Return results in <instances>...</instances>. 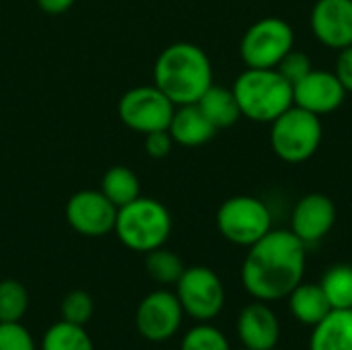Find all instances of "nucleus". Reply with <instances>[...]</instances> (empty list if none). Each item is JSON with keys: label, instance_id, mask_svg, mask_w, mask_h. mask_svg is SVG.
<instances>
[{"label": "nucleus", "instance_id": "obj_1", "mask_svg": "<svg viewBox=\"0 0 352 350\" xmlns=\"http://www.w3.org/2000/svg\"><path fill=\"white\" fill-rule=\"evenodd\" d=\"M305 274V243L285 229H270L250 245L241 266V283L258 301H280L289 297Z\"/></svg>", "mask_w": 352, "mask_h": 350}, {"label": "nucleus", "instance_id": "obj_2", "mask_svg": "<svg viewBox=\"0 0 352 350\" xmlns=\"http://www.w3.org/2000/svg\"><path fill=\"white\" fill-rule=\"evenodd\" d=\"M155 87H159L173 103L192 105L212 85V64L206 52L188 41L167 45L153 70Z\"/></svg>", "mask_w": 352, "mask_h": 350}, {"label": "nucleus", "instance_id": "obj_3", "mask_svg": "<svg viewBox=\"0 0 352 350\" xmlns=\"http://www.w3.org/2000/svg\"><path fill=\"white\" fill-rule=\"evenodd\" d=\"M241 118L272 124L293 105V85L276 68H248L233 83Z\"/></svg>", "mask_w": 352, "mask_h": 350}, {"label": "nucleus", "instance_id": "obj_4", "mask_svg": "<svg viewBox=\"0 0 352 350\" xmlns=\"http://www.w3.org/2000/svg\"><path fill=\"white\" fill-rule=\"evenodd\" d=\"M171 227V215L163 202L138 196L130 204L118 208L113 231L122 245L132 252L146 254L167 243Z\"/></svg>", "mask_w": 352, "mask_h": 350}, {"label": "nucleus", "instance_id": "obj_5", "mask_svg": "<svg viewBox=\"0 0 352 350\" xmlns=\"http://www.w3.org/2000/svg\"><path fill=\"white\" fill-rule=\"evenodd\" d=\"M322 134L324 128L320 116L291 105L272 122L270 144L276 157L285 163H303L318 153Z\"/></svg>", "mask_w": 352, "mask_h": 350}, {"label": "nucleus", "instance_id": "obj_6", "mask_svg": "<svg viewBox=\"0 0 352 350\" xmlns=\"http://www.w3.org/2000/svg\"><path fill=\"white\" fill-rule=\"evenodd\" d=\"M217 229L227 241L250 248L272 229V215L260 198L233 196L219 206Z\"/></svg>", "mask_w": 352, "mask_h": 350}, {"label": "nucleus", "instance_id": "obj_7", "mask_svg": "<svg viewBox=\"0 0 352 350\" xmlns=\"http://www.w3.org/2000/svg\"><path fill=\"white\" fill-rule=\"evenodd\" d=\"M293 45V27L280 17H266L243 33L239 54L248 68H276Z\"/></svg>", "mask_w": 352, "mask_h": 350}, {"label": "nucleus", "instance_id": "obj_8", "mask_svg": "<svg viewBox=\"0 0 352 350\" xmlns=\"http://www.w3.org/2000/svg\"><path fill=\"white\" fill-rule=\"evenodd\" d=\"M175 111V103L155 85H140L126 91L118 103L122 124L138 134L167 130Z\"/></svg>", "mask_w": 352, "mask_h": 350}, {"label": "nucleus", "instance_id": "obj_9", "mask_svg": "<svg viewBox=\"0 0 352 350\" xmlns=\"http://www.w3.org/2000/svg\"><path fill=\"white\" fill-rule=\"evenodd\" d=\"M175 295L184 314L198 322L214 320L225 307V287L219 274L206 266H190L175 283Z\"/></svg>", "mask_w": 352, "mask_h": 350}, {"label": "nucleus", "instance_id": "obj_10", "mask_svg": "<svg viewBox=\"0 0 352 350\" xmlns=\"http://www.w3.org/2000/svg\"><path fill=\"white\" fill-rule=\"evenodd\" d=\"M184 309L175 293L153 291L136 307V330L148 342H167L182 326Z\"/></svg>", "mask_w": 352, "mask_h": 350}, {"label": "nucleus", "instance_id": "obj_11", "mask_svg": "<svg viewBox=\"0 0 352 350\" xmlns=\"http://www.w3.org/2000/svg\"><path fill=\"white\" fill-rule=\"evenodd\" d=\"M118 208L101 190H80L66 202V221L82 237H103L116 227Z\"/></svg>", "mask_w": 352, "mask_h": 350}, {"label": "nucleus", "instance_id": "obj_12", "mask_svg": "<svg viewBox=\"0 0 352 350\" xmlns=\"http://www.w3.org/2000/svg\"><path fill=\"white\" fill-rule=\"evenodd\" d=\"M346 91L338 76L328 70H311L293 85V105L303 107L316 116H326L344 103Z\"/></svg>", "mask_w": 352, "mask_h": 350}, {"label": "nucleus", "instance_id": "obj_13", "mask_svg": "<svg viewBox=\"0 0 352 350\" xmlns=\"http://www.w3.org/2000/svg\"><path fill=\"white\" fill-rule=\"evenodd\" d=\"M311 31L326 47L352 45V0H318L311 8Z\"/></svg>", "mask_w": 352, "mask_h": 350}, {"label": "nucleus", "instance_id": "obj_14", "mask_svg": "<svg viewBox=\"0 0 352 350\" xmlns=\"http://www.w3.org/2000/svg\"><path fill=\"white\" fill-rule=\"evenodd\" d=\"M336 223V206L326 194L303 196L291 215V231L307 245L324 239Z\"/></svg>", "mask_w": 352, "mask_h": 350}, {"label": "nucleus", "instance_id": "obj_15", "mask_svg": "<svg viewBox=\"0 0 352 350\" xmlns=\"http://www.w3.org/2000/svg\"><path fill=\"white\" fill-rule=\"evenodd\" d=\"M237 336L250 350H270L278 344L280 324L266 301L256 299L241 309L237 318Z\"/></svg>", "mask_w": 352, "mask_h": 350}, {"label": "nucleus", "instance_id": "obj_16", "mask_svg": "<svg viewBox=\"0 0 352 350\" xmlns=\"http://www.w3.org/2000/svg\"><path fill=\"white\" fill-rule=\"evenodd\" d=\"M169 134L175 144L182 146H200L206 144L214 134L217 128L206 120L196 103L192 105H177L169 124Z\"/></svg>", "mask_w": 352, "mask_h": 350}, {"label": "nucleus", "instance_id": "obj_17", "mask_svg": "<svg viewBox=\"0 0 352 350\" xmlns=\"http://www.w3.org/2000/svg\"><path fill=\"white\" fill-rule=\"evenodd\" d=\"M309 350H352V309H332L316 324Z\"/></svg>", "mask_w": 352, "mask_h": 350}, {"label": "nucleus", "instance_id": "obj_18", "mask_svg": "<svg viewBox=\"0 0 352 350\" xmlns=\"http://www.w3.org/2000/svg\"><path fill=\"white\" fill-rule=\"evenodd\" d=\"M289 305H291L295 320L305 326L320 324L332 311V305H330L326 293L322 291V287L311 285V283L297 285L295 291L289 295Z\"/></svg>", "mask_w": 352, "mask_h": 350}, {"label": "nucleus", "instance_id": "obj_19", "mask_svg": "<svg viewBox=\"0 0 352 350\" xmlns=\"http://www.w3.org/2000/svg\"><path fill=\"white\" fill-rule=\"evenodd\" d=\"M196 105L200 107V111L206 116V120L217 130L229 128L241 118V111H239L237 99L233 95V89L217 87L214 83L206 89V93L198 99Z\"/></svg>", "mask_w": 352, "mask_h": 350}, {"label": "nucleus", "instance_id": "obj_20", "mask_svg": "<svg viewBox=\"0 0 352 350\" xmlns=\"http://www.w3.org/2000/svg\"><path fill=\"white\" fill-rule=\"evenodd\" d=\"M99 190L116 208H122L140 196V179L130 167L113 165L103 173Z\"/></svg>", "mask_w": 352, "mask_h": 350}, {"label": "nucleus", "instance_id": "obj_21", "mask_svg": "<svg viewBox=\"0 0 352 350\" xmlns=\"http://www.w3.org/2000/svg\"><path fill=\"white\" fill-rule=\"evenodd\" d=\"M41 350H95V344L85 326L60 320L43 332Z\"/></svg>", "mask_w": 352, "mask_h": 350}, {"label": "nucleus", "instance_id": "obj_22", "mask_svg": "<svg viewBox=\"0 0 352 350\" xmlns=\"http://www.w3.org/2000/svg\"><path fill=\"white\" fill-rule=\"evenodd\" d=\"M144 268L146 274L159 285H175L186 270L182 258L175 252L165 250V245L144 254Z\"/></svg>", "mask_w": 352, "mask_h": 350}, {"label": "nucleus", "instance_id": "obj_23", "mask_svg": "<svg viewBox=\"0 0 352 350\" xmlns=\"http://www.w3.org/2000/svg\"><path fill=\"white\" fill-rule=\"evenodd\" d=\"M320 287L326 293L332 309H352V266H332L330 270H326Z\"/></svg>", "mask_w": 352, "mask_h": 350}, {"label": "nucleus", "instance_id": "obj_24", "mask_svg": "<svg viewBox=\"0 0 352 350\" xmlns=\"http://www.w3.org/2000/svg\"><path fill=\"white\" fill-rule=\"evenodd\" d=\"M29 307L27 289L12 278L0 281V322H21Z\"/></svg>", "mask_w": 352, "mask_h": 350}, {"label": "nucleus", "instance_id": "obj_25", "mask_svg": "<svg viewBox=\"0 0 352 350\" xmlns=\"http://www.w3.org/2000/svg\"><path fill=\"white\" fill-rule=\"evenodd\" d=\"M179 350H231L227 336L208 324H198L186 332Z\"/></svg>", "mask_w": 352, "mask_h": 350}, {"label": "nucleus", "instance_id": "obj_26", "mask_svg": "<svg viewBox=\"0 0 352 350\" xmlns=\"http://www.w3.org/2000/svg\"><path fill=\"white\" fill-rule=\"evenodd\" d=\"M93 309H95L93 297L82 289L70 291L62 299V305H60L62 320L70 322V324H76V326H85L93 318Z\"/></svg>", "mask_w": 352, "mask_h": 350}, {"label": "nucleus", "instance_id": "obj_27", "mask_svg": "<svg viewBox=\"0 0 352 350\" xmlns=\"http://www.w3.org/2000/svg\"><path fill=\"white\" fill-rule=\"evenodd\" d=\"M0 350H37L21 322H0Z\"/></svg>", "mask_w": 352, "mask_h": 350}, {"label": "nucleus", "instance_id": "obj_28", "mask_svg": "<svg viewBox=\"0 0 352 350\" xmlns=\"http://www.w3.org/2000/svg\"><path fill=\"white\" fill-rule=\"evenodd\" d=\"M276 70H278L291 85H295V83H299L303 76H307V74L314 70V66H311V58H309L305 52L291 50V52L280 60V64L276 66Z\"/></svg>", "mask_w": 352, "mask_h": 350}, {"label": "nucleus", "instance_id": "obj_29", "mask_svg": "<svg viewBox=\"0 0 352 350\" xmlns=\"http://www.w3.org/2000/svg\"><path fill=\"white\" fill-rule=\"evenodd\" d=\"M173 144L175 142H173L169 130H157V132L144 134V151L153 159H165L171 153Z\"/></svg>", "mask_w": 352, "mask_h": 350}, {"label": "nucleus", "instance_id": "obj_30", "mask_svg": "<svg viewBox=\"0 0 352 350\" xmlns=\"http://www.w3.org/2000/svg\"><path fill=\"white\" fill-rule=\"evenodd\" d=\"M334 74H336L338 80L342 83L344 91H346V93H352V45L338 50Z\"/></svg>", "mask_w": 352, "mask_h": 350}, {"label": "nucleus", "instance_id": "obj_31", "mask_svg": "<svg viewBox=\"0 0 352 350\" xmlns=\"http://www.w3.org/2000/svg\"><path fill=\"white\" fill-rule=\"evenodd\" d=\"M76 0H37V6L47 14H62L74 6Z\"/></svg>", "mask_w": 352, "mask_h": 350}, {"label": "nucleus", "instance_id": "obj_32", "mask_svg": "<svg viewBox=\"0 0 352 350\" xmlns=\"http://www.w3.org/2000/svg\"><path fill=\"white\" fill-rule=\"evenodd\" d=\"M270 350H280V349H276V347H274V349H270Z\"/></svg>", "mask_w": 352, "mask_h": 350}, {"label": "nucleus", "instance_id": "obj_33", "mask_svg": "<svg viewBox=\"0 0 352 350\" xmlns=\"http://www.w3.org/2000/svg\"><path fill=\"white\" fill-rule=\"evenodd\" d=\"M243 350H250V349H243Z\"/></svg>", "mask_w": 352, "mask_h": 350}]
</instances>
